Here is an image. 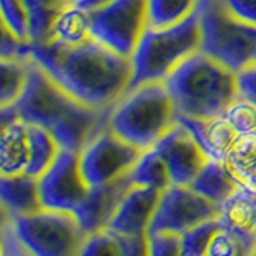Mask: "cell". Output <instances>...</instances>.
Wrapping results in <instances>:
<instances>
[{"label":"cell","instance_id":"obj_25","mask_svg":"<svg viewBox=\"0 0 256 256\" xmlns=\"http://www.w3.org/2000/svg\"><path fill=\"white\" fill-rule=\"evenodd\" d=\"M130 176L133 184H140V186L156 188L158 190H165L168 186H172V180L166 166L154 148L142 150Z\"/></svg>","mask_w":256,"mask_h":256},{"label":"cell","instance_id":"obj_12","mask_svg":"<svg viewBox=\"0 0 256 256\" xmlns=\"http://www.w3.org/2000/svg\"><path fill=\"white\" fill-rule=\"evenodd\" d=\"M38 189L44 208L76 213L92 189L80 168L78 152L61 148L52 166L38 178Z\"/></svg>","mask_w":256,"mask_h":256},{"label":"cell","instance_id":"obj_13","mask_svg":"<svg viewBox=\"0 0 256 256\" xmlns=\"http://www.w3.org/2000/svg\"><path fill=\"white\" fill-rule=\"evenodd\" d=\"M170 174L172 184L190 186L206 164L208 156L181 122L166 132L154 146Z\"/></svg>","mask_w":256,"mask_h":256},{"label":"cell","instance_id":"obj_34","mask_svg":"<svg viewBox=\"0 0 256 256\" xmlns=\"http://www.w3.org/2000/svg\"><path fill=\"white\" fill-rule=\"evenodd\" d=\"M237 82L238 93L256 102V62L248 64L246 68L237 72Z\"/></svg>","mask_w":256,"mask_h":256},{"label":"cell","instance_id":"obj_19","mask_svg":"<svg viewBox=\"0 0 256 256\" xmlns=\"http://www.w3.org/2000/svg\"><path fill=\"white\" fill-rule=\"evenodd\" d=\"M190 188L220 208L237 189H240L230 176L224 160L220 158H208L196 180L190 182Z\"/></svg>","mask_w":256,"mask_h":256},{"label":"cell","instance_id":"obj_1","mask_svg":"<svg viewBox=\"0 0 256 256\" xmlns=\"http://www.w3.org/2000/svg\"><path fill=\"white\" fill-rule=\"evenodd\" d=\"M30 53L62 88L98 110H109L132 85V60L93 37L77 45L48 42Z\"/></svg>","mask_w":256,"mask_h":256},{"label":"cell","instance_id":"obj_4","mask_svg":"<svg viewBox=\"0 0 256 256\" xmlns=\"http://www.w3.org/2000/svg\"><path fill=\"white\" fill-rule=\"evenodd\" d=\"M178 122V108L165 82L130 86L108 117L110 130L141 150L150 149Z\"/></svg>","mask_w":256,"mask_h":256},{"label":"cell","instance_id":"obj_36","mask_svg":"<svg viewBox=\"0 0 256 256\" xmlns=\"http://www.w3.org/2000/svg\"><path fill=\"white\" fill-rule=\"evenodd\" d=\"M110 2H114V0H74V5L82 8L85 12H96L100 10V8L109 5Z\"/></svg>","mask_w":256,"mask_h":256},{"label":"cell","instance_id":"obj_31","mask_svg":"<svg viewBox=\"0 0 256 256\" xmlns=\"http://www.w3.org/2000/svg\"><path fill=\"white\" fill-rule=\"evenodd\" d=\"M149 237L150 256H181L180 236L170 232H154Z\"/></svg>","mask_w":256,"mask_h":256},{"label":"cell","instance_id":"obj_29","mask_svg":"<svg viewBox=\"0 0 256 256\" xmlns=\"http://www.w3.org/2000/svg\"><path fill=\"white\" fill-rule=\"evenodd\" d=\"M2 4V24L16 37L30 45L29 13L22 0H0Z\"/></svg>","mask_w":256,"mask_h":256},{"label":"cell","instance_id":"obj_16","mask_svg":"<svg viewBox=\"0 0 256 256\" xmlns=\"http://www.w3.org/2000/svg\"><path fill=\"white\" fill-rule=\"evenodd\" d=\"M180 122L190 132L208 158L224 160L228 150L240 136V133L224 117V114L210 118L180 117Z\"/></svg>","mask_w":256,"mask_h":256},{"label":"cell","instance_id":"obj_26","mask_svg":"<svg viewBox=\"0 0 256 256\" xmlns=\"http://www.w3.org/2000/svg\"><path fill=\"white\" fill-rule=\"evenodd\" d=\"M221 229L220 218L208 220L180 236L181 256H206L216 232Z\"/></svg>","mask_w":256,"mask_h":256},{"label":"cell","instance_id":"obj_18","mask_svg":"<svg viewBox=\"0 0 256 256\" xmlns=\"http://www.w3.org/2000/svg\"><path fill=\"white\" fill-rule=\"evenodd\" d=\"M221 226L256 242V192L237 189L220 208Z\"/></svg>","mask_w":256,"mask_h":256},{"label":"cell","instance_id":"obj_15","mask_svg":"<svg viewBox=\"0 0 256 256\" xmlns=\"http://www.w3.org/2000/svg\"><path fill=\"white\" fill-rule=\"evenodd\" d=\"M133 186L132 176H124L114 182L94 186L90 189L84 205L74 213L86 234L100 229H106L112 216L117 212L120 202Z\"/></svg>","mask_w":256,"mask_h":256},{"label":"cell","instance_id":"obj_7","mask_svg":"<svg viewBox=\"0 0 256 256\" xmlns=\"http://www.w3.org/2000/svg\"><path fill=\"white\" fill-rule=\"evenodd\" d=\"M0 136V174L40 178L61 150L50 132L22 118L2 126Z\"/></svg>","mask_w":256,"mask_h":256},{"label":"cell","instance_id":"obj_3","mask_svg":"<svg viewBox=\"0 0 256 256\" xmlns=\"http://www.w3.org/2000/svg\"><path fill=\"white\" fill-rule=\"evenodd\" d=\"M165 85L180 117L189 118L222 116L240 94L237 72L202 50L188 56L165 78Z\"/></svg>","mask_w":256,"mask_h":256},{"label":"cell","instance_id":"obj_10","mask_svg":"<svg viewBox=\"0 0 256 256\" xmlns=\"http://www.w3.org/2000/svg\"><path fill=\"white\" fill-rule=\"evenodd\" d=\"M141 154V149L106 126L80 150V168L90 188L102 186L130 174Z\"/></svg>","mask_w":256,"mask_h":256},{"label":"cell","instance_id":"obj_22","mask_svg":"<svg viewBox=\"0 0 256 256\" xmlns=\"http://www.w3.org/2000/svg\"><path fill=\"white\" fill-rule=\"evenodd\" d=\"M32 61L34 56L30 53L20 56H0V72H2L0 108L14 106L22 96L29 84Z\"/></svg>","mask_w":256,"mask_h":256},{"label":"cell","instance_id":"obj_9","mask_svg":"<svg viewBox=\"0 0 256 256\" xmlns=\"http://www.w3.org/2000/svg\"><path fill=\"white\" fill-rule=\"evenodd\" d=\"M148 29V0H114L90 13V34L114 52L132 58Z\"/></svg>","mask_w":256,"mask_h":256},{"label":"cell","instance_id":"obj_28","mask_svg":"<svg viewBox=\"0 0 256 256\" xmlns=\"http://www.w3.org/2000/svg\"><path fill=\"white\" fill-rule=\"evenodd\" d=\"M256 242L236 234L226 228L216 232L206 256H252Z\"/></svg>","mask_w":256,"mask_h":256},{"label":"cell","instance_id":"obj_33","mask_svg":"<svg viewBox=\"0 0 256 256\" xmlns=\"http://www.w3.org/2000/svg\"><path fill=\"white\" fill-rule=\"evenodd\" d=\"M220 2L237 20L256 26V0H220Z\"/></svg>","mask_w":256,"mask_h":256},{"label":"cell","instance_id":"obj_30","mask_svg":"<svg viewBox=\"0 0 256 256\" xmlns=\"http://www.w3.org/2000/svg\"><path fill=\"white\" fill-rule=\"evenodd\" d=\"M224 117L240 134L256 132V102L242 94H238V98L230 102V106L224 112Z\"/></svg>","mask_w":256,"mask_h":256},{"label":"cell","instance_id":"obj_11","mask_svg":"<svg viewBox=\"0 0 256 256\" xmlns=\"http://www.w3.org/2000/svg\"><path fill=\"white\" fill-rule=\"evenodd\" d=\"M220 218V206L200 196L190 186L172 184L160 194L149 234L170 232L181 236L208 220Z\"/></svg>","mask_w":256,"mask_h":256},{"label":"cell","instance_id":"obj_32","mask_svg":"<svg viewBox=\"0 0 256 256\" xmlns=\"http://www.w3.org/2000/svg\"><path fill=\"white\" fill-rule=\"evenodd\" d=\"M2 256H36L21 242V238L13 228L12 220L5 218V216L2 226Z\"/></svg>","mask_w":256,"mask_h":256},{"label":"cell","instance_id":"obj_14","mask_svg":"<svg viewBox=\"0 0 256 256\" xmlns=\"http://www.w3.org/2000/svg\"><path fill=\"white\" fill-rule=\"evenodd\" d=\"M162 190L133 184L120 202L108 229L125 237H141L149 234Z\"/></svg>","mask_w":256,"mask_h":256},{"label":"cell","instance_id":"obj_6","mask_svg":"<svg viewBox=\"0 0 256 256\" xmlns=\"http://www.w3.org/2000/svg\"><path fill=\"white\" fill-rule=\"evenodd\" d=\"M200 22L202 52L236 72L256 61V26L232 16L220 0H205Z\"/></svg>","mask_w":256,"mask_h":256},{"label":"cell","instance_id":"obj_5","mask_svg":"<svg viewBox=\"0 0 256 256\" xmlns=\"http://www.w3.org/2000/svg\"><path fill=\"white\" fill-rule=\"evenodd\" d=\"M202 50L200 13L172 28H149L144 30L138 46L132 54V85L146 82H165L180 64Z\"/></svg>","mask_w":256,"mask_h":256},{"label":"cell","instance_id":"obj_21","mask_svg":"<svg viewBox=\"0 0 256 256\" xmlns=\"http://www.w3.org/2000/svg\"><path fill=\"white\" fill-rule=\"evenodd\" d=\"M29 13L30 46L48 44L53 38L54 26L61 14L74 0H22Z\"/></svg>","mask_w":256,"mask_h":256},{"label":"cell","instance_id":"obj_20","mask_svg":"<svg viewBox=\"0 0 256 256\" xmlns=\"http://www.w3.org/2000/svg\"><path fill=\"white\" fill-rule=\"evenodd\" d=\"M238 188L256 192V132L240 134L224 157Z\"/></svg>","mask_w":256,"mask_h":256},{"label":"cell","instance_id":"obj_17","mask_svg":"<svg viewBox=\"0 0 256 256\" xmlns=\"http://www.w3.org/2000/svg\"><path fill=\"white\" fill-rule=\"evenodd\" d=\"M0 197L5 218H18L42 210L38 178L29 174H0Z\"/></svg>","mask_w":256,"mask_h":256},{"label":"cell","instance_id":"obj_8","mask_svg":"<svg viewBox=\"0 0 256 256\" xmlns=\"http://www.w3.org/2000/svg\"><path fill=\"white\" fill-rule=\"evenodd\" d=\"M21 242L36 256H78L86 232L70 212L42 208L13 218Z\"/></svg>","mask_w":256,"mask_h":256},{"label":"cell","instance_id":"obj_27","mask_svg":"<svg viewBox=\"0 0 256 256\" xmlns=\"http://www.w3.org/2000/svg\"><path fill=\"white\" fill-rule=\"evenodd\" d=\"M78 256H124V236L110 229L86 234Z\"/></svg>","mask_w":256,"mask_h":256},{"label":"cell","instance_id":"obj_24","mask_svg":"<svg viewBox=\"0 0 256 256\" xmlns=\"http://www.w3.org/2000/svg\"><path fill=\"white\" fill-rule=\"evenodd\" d=\"M92 38L90 34V12L72 4L66 12L61 14L54 26L53 38L50 42H60L66 45H77Z\"/></svg>","mask_w":256,"mask_h":256},{"label":"cell","instance_id":"obj_37","mask_svg":"<svg viewBox=\"0 0 256 256\" xmlns=\"http://www.w3.org/2000/svg\"><path fill=\"white\" fill-rule=\"evenodd\" d=\"M252 256H256V245H254V248H253V253H252Z\"/></svg>","mask_w":256,"mask_h":256},{"label":"cell","instance_id":"obj_35","mask_svg":"<svg viewBox=\"0 0 256 256\" xmlns=\"http://www.w3.org/2000/svg\"><path fill=\"white\" fill-rule=\"evenodd\" d=\"M124 256H150L149 237H125L124 236Z\"/></svg>","mask_w":256,"mask_h":256},{"label":"cell","instance_id":"obj_23","mask_svg":"<svg viewBox=\"0 0 256 256\" xmlns=\"http://www.w3.org/2000/svg\"><path fill=\"white\" fill-rule=\"evenodd\" d=\"M205 0H148V26L172 28L200 13Z\"/></svg>","mask_w":256,"mask_h":256},{"label":"cell","instance_id":"obj_2","mask_svg":"<svg viewBox=\"0 0 256 256\" xmlns=\"http://www.w3.org/2000/svg\"><path fill=\"white\" fill-rule=\"evenodd\" d=\"M13 108L20 118L44 126L62 149L78 154L108 126L110 110H98L77 100L56 82L36 58L30 66L29 84Z\"/></svg>","mask_w":256,"mask_h":256}]
</instances>
